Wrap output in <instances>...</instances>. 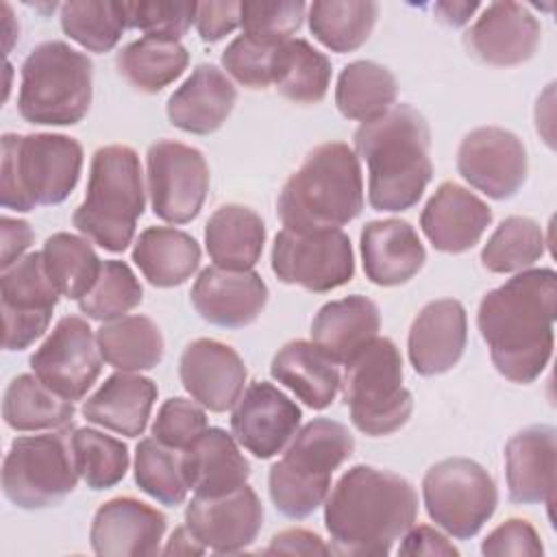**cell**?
I'll return each mask as SVG.
<instances>
[{"instance_id": "39", "label": "cell", "mask_w": 557, "mask_h": 557, "mask_svg": "<svg viewBox=\"0 0 557 557\" xmlns=\"http://www.w3.org/2000/svg\"><path fill=\"white\" fill-rule=\"evenodd\" d=\"M379 17L372 0H315L309 7V30L333 52H352L363 46Z\"/></svg>"}, {"instance_id": "36", "label": "cell", "mask_w": 557, "mask_h": 557, "mask_svg": "<svg viewBox=\"0 0 557 557\" xmlns=\"http://www.w3.org/2000/svg\"><path fill=\"white\" fill-rule=\"evenodd\" d=\"M102 359L115 370H152L163 359V335L146 315H124L96 331Z\"/></svg>"}, {"instance_id": "18", "label": "cell", "mask_w": 557, "mask_h": 557, "mask_svg": "<svg viewBox=\"0 0 557 557\" xmlns=\"http://www.w3.org/2000/svg\"><path fill=\"white\" fill-rule=\"evenodd\" d=\"M185 527L213 553L248 548L263 527V505L250 485L222 496H194L185 509Z\"/></svg>"}, {"instance_id": "50", "label": "cell", "mask_w": 557, "mask_h": 557, "mask_svg": "<svg viewBox=\"0 0 557 557\" xmlns=\"http://www.w3.org/2000/svg\"><path fill=\"white\" fill-rule=\"evenodd\" d=\"M483 555H542V542L531 522L522 518H509L498 524L481 544Z\"/></svg>"}, {"instance_id": "49", "label": "cell", "mask_w": 557, "mask_h": 557, "mask_svg": "<svg viewBox=\"0 0 557 557\" xmlns=\"http://www.w3.org/2000/svg\"><path fill=\"white\" fill-rule=\"evenodd\" d=\"M207 429V413L196 400L181 396L168 398L152 422V437L161 444L185 450Z\"/></svg>"}, {"instance_id": "2", "label": "cell", "mask_w": 557, "mask_h": 557, "mask_svg": "<svg viewBox=\"0 0 557 557\" xmlns=\"http://www.w3.org/2000/svg\"><path fill=\"white\" fill-rule=\"evenodd\" d=\"M418 496L413 485L389 470L352 466L324 505L331 553L355 557L389 555L396 540L413 527Z\"/></svg>"}, {"instance_id": "44", "label": "cell", "mask_w": 557, "mask_h": 557, "mask_svg": "<svg viewBox=\"0 0 557 557\" xmlns=\"http://www.w3.org/2000/svg\"><path fill=\"white\" fill-rule=\"evenodd\" d=\"M135 483L163 505H181L189 490L183 476L181 453L157 437L139 440L135 448Z\"/></svg>"}, {"instance_id": "52", "label": "cell", "mask_w": 557, "mask_h": 557, "mask_svg": "<svg viewBox=\"0 0 557 557\" xmlns=\"http://www.w3.org/2000/svg\"><path fill=\"white\" fill-rule=\"evenodd\" d=\"M400 555H459V550L453 546V542H448L446 535H442L437 529L426 527V524H418V527H409L403 535V544L398 548Z\"/></svg>"}, {"instance_id": "10", "label": "cell", "mask_w": 557, "mask_h": 557, "mask_svg": "<svg viewBox=\"0 0 557 557\" xmlns=\"http://www.w3.org/2000/svg\"><path fill=\"white\" fill-rule=\"evenodd\" d=\"M78 481L67 431L15 437L2 463V492L20 509L59 505Z\"/></svg>"}, {"instance_id": "45", "label": "cell", "mask_w": 557, "mask_h": 557, "mask_svg": "<svg viewBox=\"0 0 557 557\" xmlns=\"http://www.w3.org/2000/svg\"><path fill=\"white\" fill-rule=\"evenodd\" d=\"M141 285L124 261H102L94 287L78 300V309L100 322L124 318L141 302Z\"/></svg>"}, {"instance_id": "34", "label": "cell", "mask_w": 557, "mask_h": 557, "mask_svg": "<svg viewBox=\"0 0 557 557\" xmlns=\"http://www.w3.org/2000/svg\"><path fill=\"white\" fill-rule=\"evenodd\" d=\"M272 85L292 102H320L331 85V61L307 39L292 37L274 52Z\"/></svg>"}, {"instance_id": "53", "label": "cell", "mask_w": 557, "mask_h": 557, "mask_svg": "<svg viewBox=\"0 0 557 557\" xmlns=\"http://www.w3.org/2000/svg\"><path fill=\"white\" fill-rule=\"evenodd\" d=\"M265 555H329L331 546L322 542L318 533L307 529H287L272 537Z\"/></svg>"}, {"instance_id": "48", "label": "cell", "mask_w": 557, "mask_h": 557, "mask_svg": "<svg viewBox=\"0 0 557 557\" xmlns=\"http://www.w3.org/2000/svg\"><path fill=\"white\" fill-rule=\"evenodd\" d=\"M124 15L128 28L178 41L194 24L196 2H124Z\"/></svg>"}, {"instance_id": "51", "label": "cell", "mask_w": 557, "mask_h": 557, "mask_svg": "<svg viewBox=\"0 0 557 557\" xmlns=\"http://www.w3.org/2000/svg\"><path fill=\"white\" fill-rule=\"evenodd\" d=\"M194 26L202 41L215 44L242 26V2H196Z\"/></svg>"}, {"instance_id": "25", "label": "cell", "mask_w": 557, "mask_h": 557, "mask_svg": "<svg viewBox=\"0 0 557 557\" xmlns=\"http://www.w3.org/2000/svg\"><path fill=\"white\" fill-rule=\"evenodd\" d=\"M557 431L533 424L516 433L505 446V476L509 500L520 505L555 503Z\"/></svg>"}, {"instance_id": "54", "label": "cell", "mask_w": 557, "mask_h": 557, "mask_svg": "<svg viewBox=\"0 0 557 557\" xmlns=\"http://www.w3.org/2000/svg\"><path fill=\"white\" fill-rule=\"evenodd\" d=\"M0 231H2L0 268L9 270L11 265H15L24 257V252L33 244L35 235H33V228H30V224L26 220L9 218V215H2Z\"/></svg>"}, {"instance_id": "37", "label": "cell", "mask_w": 557, "mask_h": 557, "mask_svg": "<svg viewBox=\"0 0 557 557\" xmlns=\"http://www.w3.org/2000/svg\"><path fill=\"white\" fill-rule=\"evenodd\" d=\"M74 400L52 392L37 374L15 376L2 398V418L15 431L65 429L74 418Z\"/></svg>"}, {"instance_id": "8", "label": "cell", "mask_w": 557, "mask_h": 557, "mask_svg": "<svg viewBox=\"0 0 557 557\" xmlns=\"http://www.w3.org/2000/svg\"><path fill=\"white\" fill-rule=\"evenodd\" d=\"M94 65L65 41H44L22 63L20 115L37 126L78 124L91 104Z\"/></svg>"}, {"instance_id": "31", "label": "cell", "mask_w": 557, "mask_h": 557, "mask_svg": "<svg viewBox=\"0 0 557 557\" xmlns=\"http://www.w3.org/2000/svg\"><path fill=\"white\" fill-rule=\"evenodd\" d=\"M270 374L315 411L326 409L342 387L337 363L307 339H294L278 348Z\"/></svg>"}, {"instance_id": "20", "label": "cell", "mask_w": 557, "mask_h": 557, "mask_svg": "<svg viewBox=\"0 0 557 557\" xmlns=\"http://www.w3.org/2000/svg\"><path fill=\"white\" fill-rule=\"evenodd\" d=\"M542 28L518 2H492L466 30V48L483 63L511 67L529 61L540 46Z\"/></svg>"}, {"instance_id": "3", "label": "cell", "mask_w": 557, "mask_h": 557, "mask_svg": "<svg viewBox=\"0 0 557 557\" xmlns=\"http://www.w3.org/2000/svg\"><path fill=\"white\" fill-rule=\"evenodd\" d=\"M431 131L411 104H394L355 131V150L368 165V200L374 211H407L424 194L433 165Z\"/></svg>"}, {"instance_id": "35", "label": "cell", "mask_w": 557, "mask_h": 557, "mask_svg": "<svg viewBox=\"0 0 557 557\" xmlns=\"http://www.w3.org/2000/svg\"><path fill=\"white\" fill-rule=\"evenodd\" d=\"M187 63L189 52L181 41L148 35L126 44L115 57L120 76L146 94H157L174 83Z\"/></svg>"}, {"instance_id": "32", "label": "cell", "mask_w": 557, "mask_h": 557, "mask_svg": "<svg viewBox=\"0 0 557 557\" xmlns=\"http://www.w3.org/2000/svg\"><path fill=\"white\" fill-rule=\"evenodd\" d=\"M265 244V224L244 205H224L205 226V246L213 265L224 270H252Z\"/></svg>"}, {"instance_id": "15", "label": "cell", "mask_w": 557, "mask_h": 557, "mask_svg": "<svg viewBox=\"0 0 557 557\" xmlns=\"http://www.w3.org/2000/svg\"><path fill=\"white\" fill-rule=\"evenodd\" d=\"M0 294L2 346L4 350H24L48 331L61 296L44 268L41 250L28 252L9 270H2Z\"/></svg>"}, {"instance_id": "14", "label": "cell", "mask_w": 557, "mask_h": 557, "mask_svg": "<svg viewBox=\"0 0 557 557\" xmlns=\"http://www.w3.org/2000/svg\"><path fill=\"white\" fill-rule=\"evenodd\" d=\"M30 370L67 400H81L102 370V355L91 326L78 315L61 318L30 355Z\"/></svg>"}, {"instance_id": "5", "label": "cell", "mask_w": 557, "mask_h": 557, "mask_svg": "<svg viewBox=\"0 0 557 557\" xmlns=\"http://www.w3.org/2000/svg\"><path fill=\"white\" fill-rule=\"evenodd\" d=\"M146 207L141 163L124 144L102 146L91 157L83 202L72 222L94 244L109 252H122L135 237L137 220Z\"/></svg>"}, {"instance_id": "13", "label": "cell", "mask_w": 557, "mask_h": 557, "mask_svg": "<svg viewBox=\"0 0 557 557\" xmlns=\"http://www.w3.org/2000/svg\"><path fill=\"white\" fill-rule=\"evenodd\" d=\"M152 213L170 224L194 220L209 191V165L194 146L159 139L146 154Z\"/></svg>"}, {"instance_id": "19", "label": "cell", "mask_w": 557, "mask_h": 557, "mask_svg": "<svg viewBox=\"0 0 557 557\" xmlns=\"http://www.w3.org/2000/svg\"><path fill=\"white\" fill-rule=\"evenodd\" d=\"M185 392L205 409L224 413L235 407L246 385V366L235 348L200 337L185 346L178 361Z\"/></svg>"}, {"instance_id": "1", "label": "cell", "mask_w": 557, "mask_h": 557, "mask_svg": "<svg viewBox=\"0 0 557 557\" xmlns=\"http://www.w3.org/2000/svg\"><path fill=\"white\" fill-rule=\"evenodd\" d=\"M555 309L553 268L522 270L481 298L476 326L505 379L527 385L542 374L553 355Z\"/></svg>"}, {"instance_id": "57", "label": "cell", "mask_w": 557, "mask_h": 557, "mask_svg": "<svg viewBox=\"0 0 557 557\" xmlns=\"http://www.w3.org/2000/svg\"><path fill=\"white\" fill-rule=\"evenodd\" d=\"M2 11H4V50L9 52L11 50V44L17 35V28H11L13 24V15H11V7L9 4H2Z\"/></svg>"}, {"instance_id": "12", "label": "cell", "mask_w": 557, "mask_h": 557, "mask_svg": "<svg viewBox=\"0 0 557 557\" xmlns=\"http://www.w3.org/2000/svg\"><path fill=\"white\" fill-rule=\"evenodd\" d=\"M272 272L281 283L307 292H331L355 274L352 244L339 228H283L272 246Z\"/></svg>"}, {"instance_id": "43", "label": "cell", "mask_w": 557, "mask_h": 557, "mask_svg": "<svg viewBox=\"0 0 557 557\" xmlns=\"http://www.w3.org/2000/svg\"><path fill=\"white\" fill-rule=\"evenodd\" d=\"M74 463L78 476L91 490H107L117 485L128 470V448L98 429H74L70 433Z\"/></svg>"}, {"instance_id": "17", "label": "cell", "mask_w": 557, "mask_h": 557, "mask_svg": "<svg viewBox=\"0 0 557 557\" xmlns=\"http://www.w3.org/2000/svg\"><path fill=\"white\" fill-rule=\"evenodd\" d=\"M300 407L265 381L250 383L231 413V431L239 446L257 459L278 455L300 426Z\"/></svg>"}, {"instance_id": "29", "label": "cell", "mask_w": 557, "mask_h": 557, "mask_svg": "<svg viewBox=\"0 0 557 557\" xmlns=\"http://www.w3.org/2000/svg\"><path fill=\"white\" fill-rule=\"evenodd\" d=\"M154 400L157 385L152 379L120 370L83 403L81 413L91 424L126 437H139L146 431Z\"/></svg>"}, {"instance_id": "24", "label": "cell", "mask_w": 557, "mask_h": 557, "mask_svg": "<svg viewBox=\"0 0 557 557\" xmlns=\"http://www.w3.org/2000/svg\"><path fill=\"white\" fill-rule=\"evenodd\" d=\"M492 224V209L470 189L446 181L420 213V226L435 250L459 255L479 244Z\"/></svg>"}, {"instance_id": "21", "label": "cell", "mask_w": 557, "mask_h": 557, "mask_svg": "<svg viewBox=\"0 0 557 557\" xmlns=\"http://www.w3.org/2000/svg\"><path fill=\"white\" fill-rule=\"evenodd\" d=\"M168 520L154 507L120 496L102 503L91 520L89 540L96 555L139 557L157 555Z\"/></svg>"}, {"instance_id": "27", "label": "cell", "mask_w": 557, "mask_h": 557, "mask_svg": "<svg viewBox=\"0 0 557 557\" xmlns=\"http://www.w3.org/2000/svg\"><path fill=\"white\" fill-rule=\"evenodd\" d=\"M181 466L187 487L207 498L228 494L250 476V463L239 453L237 440L218 426H207L181 453Z\"/></svg>"}, {"instance_id": "42", "label": "cell", "mask_w": 557, "mask_h": 557, "mask_svg": "<svg viewBox=\"0 0 557 557\" xmlns=\"http://www.w3.org/2000/svg\"><path fill=\"white\" fill-rule=\"evenodd\" d=\"M61 28L91 52H109L128 28L124 2L72 0L61 4Z\"/></svg>"}, {"instance_id": "30", "label": "cell", "mask_w": 557, "mask_h": 557, "mask_svg": "<svg viewBox=\"0 0 557 557\" xmlns=\"http://www.w3.org/2000/svg\"><path fill=\"white\" fill-rule=\"evenodd\" d=\"M379 307L370 298L352 294L320 307L311 322V342L335 363H346L379 335Z\"/></svg>"}, {"instance_id": "46", "label": "cell", "mask_w": 557, "mask_h": 557, "mask_svg": "<svg viewBox=\"0 0 557 557\" xmlns=\"http://www.w3.org/2000/svg\"><path fill=\"white\" fill-rule=\"evenodd\" d=\"M305 11L302 0L242 2V28L255 39L283 44L302 26Z\"/></svg>"}, {"instance_id": "4", "label": "cell", "mask_w": 557, "mask_h": 557, "mask_svg": "<svg viewBox=\"0 0 557 557\" xmlns=\"http://www.w3.org/2000/svg\"><path fill=\"white\" fill-rule=\"evenodd\" d=\"M363 209V178L357 152L344 141L315 146L285 181L276 213L285 228H339Z\"/></svg>"}, {"instance_id": "23", "label": "cell", "mask_w": 557, "mask_h": 557, "mask_svg": "<svg viewBox=\"0 0 557 557\" xmlns=\"http://www.w3.org/2000/svg\"><path fill=\"white\" fill-rule=\"evenodd\" d=\"M468 342L466 309L455 298L424 305L411 322L407 352L413 370L422 376L448 372L461 359Z\"/></svg>"}, {"instance_id": "47", "label": "cell", "mask_w": 557, "mask_h": 557, "mask_svg": "<svg viewBox=\"0 0 557 557\" xmlns=\"http://www.w3.org/2000/svg\"><path fill=\"white\" fill-rule=\"evenodd\" d=\"M278 44L255 39L246 33L235 37L222 52V67L248 89H265L272 83V59Z\"/></svg>"}, {"instance_id": "33", "label": "cell", "mask_w": 557, "mask_h": 557, "mask_svg": "<svg viewBox=\"0 0 557 557\" xmlns=\"http://www.w3.org/2000/svg\"><path fill=\"white\" fill-rule=\"evenodd\" d=\"M133 261L154 287L183 285L200 265V246L185 231L150 226L139 233Z\"/></svg>"}, {"instance_id": "7", "label": "cell", "mask_w": 557, "mask_h": 557, "mask_svg": "<svg viewBox=\"0 0 557 557\" xmlns=\"http://www.w3.org/2000/svg\"><path fill=\"white\" fill-rule=\"evenodd\" d=\"M352 450L355 437L342 422L329 418L307 422L270 468L268 492L274 507L296 520L311 516L326 500L333 472Z\"/></svg>"}, {"instance_id": "55", "label": "cell", "mask_w": 557, "mask_h": 557, "mask_svg": "<svg viewBox=\"0 0 557 557\" xmlns=\"http://www.w3.org/2000/svg\"><path fill=\"white\" fill-rule=\"evenodd\" d=\"M476 9H479V2H435L433 4L437 20L453 28L468 24V20Z\"/></svg>"}, {"instance_id": "28", "label": "cell", "mask_w": 557, "mask_h": 557, "mask_svg": "<svg viewBox=\"0 0 557 557\" xmlns=\"http://www.w3.org/2000/svg\"><path fill=\"white\" fill-rule=\"evenodd\" d=\"M235 100L237 91L228 76L211 63H200L168 98L165 113L176 128L209 135L226 122Z\"/></svg>"}, {"instance_id": "11", "label": "cell", "mask_w": 557, "mask_h": 557, "mask_svg": "<svg viewBox=\"0 0 557 557\" xmlns=\"http://www.w3.org/2000/svg\"><path fill=\"white\" fill-rule=\"evenodd\" d=\"M429 518L455 540L474 537L498 505V490L490 472L466 457H450L431 466L422 479Z\"/></svg>"}, {"instance_id": "41", "label": "cell", "mask_w": 557, "mask_h": 557, "mask_svg": "<svg viewBox=\"0 0 557 557\" xmlns=\"http://www.w3.org/2000/svg\"><path fill=\"white\" fill-rule=\"evenodd\" d=\"M546 250L542 226L524 215L505 218L481 250V263L496 274L529 270Z\"/></svg>"}, {"instance_id": "38", "label": "cell", "mask_w": 557, "mask_h": 557, "mask_svg": "<svg viewBox=\"0 0 557 557\" xmlns=\"http://www.w3.org/2000/svg\"><path fill=\"white\" fill-rule=\"evenodd\" d=\"M396 96L394 74L374 61H352L337 76L335 104L346 120L372 122L394 107Z\"/></svg>"}, {"instance_id": "22", "label": "cell", "mask_w": 557, "mask_h": 557, "mask_svg": "<svg viewBox=\"0 0 557 557\" xmlns=\"http://www.w3.org/2000/svg\"><path fill=\"white\" fill-rule=\"evenodd\" d=\"M191 305L202 320L224 329L252 324L268 302V285L252 270L205 268L194 287Z\"/></svg>"}, {"instance_id": "16", "label": "cell", "mask_w": 557, "mask_h": 557, "mask_svg": "<svg viewBox=\"0 0 557 557\" xmlns=\"http://www.w3.org/2000/svg\"><path fill=\"white\" fill-rule=\"evenodd\" d=\"M457 170L474 189L494 200H507L527 181V148L507 128L481 126L461 139Z\"/></svg>"}, {"instance_id": "40", "label": "cell", "mask_w": 557, "mask_h": 557, "mask_svg": "<svg viewBox=\"0 0 557 557\" xmlns=\"http://www.w3.org/2000/svg\"><path fill=\"white\" fill-rule=\"evenodd\" d=\"M44 268L57 292L70 300H81L96 283L102 261L87 237L54 233L41 248Z\"/></svg>"}, {"instance_id": "56", "label": "cell", "mask_w": 557, "mask_h": 557, "mask_svg": "<svg viewBox=\"0 0 557 557\" xmlns=\"http://www.w3.org/2000/svg\"><path fill=\"white\" fill-rule=\"evenodd\" d=\"M207 548L196 540V535L187 527L174 529L163 548V555H202Z\"/></svg>"}, {"instance_id": "9", "label": "cell", "mask_w": 557, "mask_h": 557, "mask_svg": "<svg viewBox=\"0 0 557 557\" xmlns=\"http://www.w3.org/2000/svg\"><path fill=\"white\" fill-rule=\"evenodd\" d=\"M344 366L342 396L352 424L370 437L405 426L413 411V398L403 385V357L396 344L376 335Z\"/></svg>"}, {"instance_id": "6", "label": "cell", "mask_w": 557, "mask_h": 557, "mask_svg": "<svg viewBox=\"0 0 557 557\" xmlns=\"http://www.w3.org/2000/svg\"><path fill=\"white\" fill-rule=\"evenodd\" d=\"M83 168V146L61 133L2 135L0 205L33 211L63 202L76 187Z\"/></svg>"}, {"instance_id": "26", "label": "cell", "mask_w": 557, "mask_h": 557, "mask_svg": "<svg viewBox=\"0 0 557 557\" xmlns=\"http://www.w3.org/2000/svg\"><path fill=\"white\" fill-rule=\"evenodd\" d=\"M366 276L381 287L403 285L424 265L426 252L416 228L398 218L372 220L361 231Z\"/></svg>"}]
</instances>
